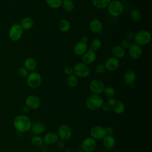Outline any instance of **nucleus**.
<instances>
[{
	"mask_svg": "<svg viewBox=\"0 0 152 152\" xmlns=\"http://www.w3.org/2000/svg\"><path fill=\"white\" fill-rule=\"evenodd\" d=\"M30 119L23 115H20L15 118L13 124L15 129L20 132H26L29 131L31 126Z\"/></svg>",
	"mask_w": 152,
	"mask_h": 152,
	"instance_id": "f257e3e1",
	"label": "nucleus"
},
{
	"mask_svg": "<svg viewBox=\"0 0 152 152\" xmlns=\"http://www.w3.org/2000/svg\"><path fill=\"white\" fill-rule=\"evenodd\" d=\"M103 103V99L100 94H92L87 98L86 106L90 110H96L102 107Z\"/></svg>",
	"mask_w": 152,
	"mask_h": 152,
	"instance_id": "f03ea898",
	"label": "nucleus"
},
{
	"mask_svg": "<svg viewBox=\"0 0 152 152\" xmlns=\"http://www.w3.org/2000/svg\"><path fill=\"white\" fill-rule=\"evenodd\" d=\"M134 41L135 43L141 46L148 45L151 40V34L147 30H140L135 34Z\"/></svg>",
	"mask_w": 152,
	"mask_h": 152,
	"instance_id": "7ed1b4c3",
	"label": "nucleus"
},
{
	"mask_svg": "<svg viewBox=\"0 0 152 152\" xmlns=\"http://www.w3.org/2000/svg\"><path fill=\"white\" fill-rule=\"evenodd\" d=\"M107 8L109 14L115 17L121 15L124 11V5L118 0L110 1Z\"/></svg>",
	"mask_w": 152,
	"mask_h": 152,
	"instance_id": "20e7f679",
	"label": "nucleus"
},
{
	"mask_svg": "<svg viewBox=\"0 0 152 152\" xmlns=\"http://www.w3.org/2000/svg\"><path fill=\"white\" fill-rule=\"evenodd\" d=\"M73 74L77 77L86 78L90 75V69L87 65L78 62L73 66Z\"/></svg>",
	"mask_w": 152,
	"mask_h": 152,
	"instance_id": "39448f33",
	"label": "nucleus"
},
{
	"mask_svg": "<svg viewBox=\"0 0 152 152\" xmlns=\"http://www.w3.org/2000/svg\"><path fill=\"white\" fill-rule=\"evenodd\" d=\"M27 84L31 88L39 87L42 83V77L37 72H31L27 77Z\"/></svg>",
	"mask_w": 152,
	"mask_h": 152,
	"instance_id": "423d86ee",
	"label": "nucleus"
},
{
	"mask_svg": "<svg viewBox=\"0 0 152 152\" xmlns=\"http://www.w3.org/2000/svg\"><path fill=\"white\" fill-rule=\"evenodd\" d=\"M23 33V29L19 24H14L12 25L8 31V36L11 40L17 42L19 40Z\"/></svg>",
	"mask_w": 152,
	"mask_h": 152,
	"instance_id": "0eeeda50",
	"label": "nucleus"
},
{
	"mask_svg": "<svg viewBox=\"0 0 152 152\" xmlns=\"http://www.w3.org/2000/svg\"><path fill=\"white\" fill-rule=\"evenodd\" d=\"M57 135L60 140L67 141L71 138L72 129L68 125L62 124L58 128Z\"/></svg>",
	"mask_w": 152,
	"mask_h": 152,
	"instance_id": "6e6552de",
	"label": "nucleus"
},
{
	"mask_svg": "<svg viewBox=\"0 0 152 152\" xmlns=\"http://www.w3.org/2000/svg\"><path fill=\"white\" fill-rule=\"evenodd\" d=\"M96 141L91 137L84 138L81 144V150L83 152H93L96 148Z\"/></svg>",
	"mask_w": 152,
	"mask_h": 152,
	"instance_id": "1a4fd4ad",
	"label": "nucleus"
},
{
	"mask_svg": "<svg viewBox=\"0 0 152 152\" xmlns=\"http://www.w3.org/2000/svg\"><path fill=\"white\" fill-rule=\"evenodd\" d=\"M104 83L99 79H94L91 80L89 84V88L93 94H100L103 92L104 88Z\"/></svg>",
	"mask_w": 152,
	"mask_h": 152,
	"instance_id": "9d476101",
	"label": "nucleus"
},
{
	"mask_svg": "<svg viewBox=\"0 0 152 152\" xmlns=\"http://www.w3.org/2000/svg\"><path fill=\"white\" fill-rule=\"evenodd\" d=\"M90 134L91 137L95 140H102L106 135L104 128L99 125H96L92 127L90 129Z\"/></svg>",
	"mask_w": 152,
	"mask_h": 152,
	"instance_id": "9b49d317",
	"label": "nucleus"
},
{
	"mask_svg": "<svg viewBox=\"0 0 152 152\" xmlns=\"http://www.w3.org/2000/svg\"><path fill=\"white\" fill-rule=\"evenodd\" d=\"M25 104L30 109H37L41 105V101L39 97L34 94H30L27 97Z\"/></svg>",
	"mask_w": 152,
	"mask_h": 152,
	"instance_id": "f8f14e48",
	"label": "nucleus"
},
{
	"mask_svg": "<svg viewBox=\"0 0 152 152\" xmlns=\"http://www.w3.org/2000/svg\"><path fill=\"white\" fill-rule=\"evenodd\" d=\"M128 53L129 56L133 59H138L142 54V50L141 46L136 44H131L128 48Z\"/></svg>",
	"mask_w": 152,
	"mask_h": 152,
	"instance_id": "ddd939ff",
	"label": "nucleus"
},
{
	"mask_svg": "<svg viewBox=\"0 0 152 152\" xmlns=\"http://www.w3.org/2000/svg\"><path fill=\"white\" fill-rule=\"evenodd\" d=\"M106 69L109 71H115L119 66V61L118 59L112 56L107 58L104 63Z\"/></svg>",
	"mask_w": 152,
	"mask_h": 152,
	"instance_id": "4468645a",
	"label": "nucleus"
},
{
	"mask_svg": "<svg viewBox=\"0 0 152 152\" xmlns=\"http://www.w3.org/2000/svg\"><path fill=\"white\" fill-rule=\"evenodd\" d=\"M96 59V54L94 51L90 49L82 55L83 63L86 65L93 64Z\"/></svg>",
	"mask_w": 152,
	"mask_h": 152,
	"instance_id": "2eb2a0df",
	"label": "nucleus"
},
{
	"mask_svg": "<svg viewBox=\"0 0 152 152\" xmlns=\"http://www.w3.org/2000/svg\"><path fill=\"white\" fill-rule=\"evenodd\" d=\"M43 140L45 144L49 145L55 144L59 140V137L57 135V133L54 132H49L44 135Z\"/></svg>",
	"mask_w": 152,
	"mask_h": 152,
	"instance_id": "dca6fc26",
	"label": "nucleus"
},
{
	"mask_svg": "<svg viewBox=\"0 0 152 152\" xmlns=\"http://www.w3.org/2000/svg\"><path fill=\"white\" fill-rule=\"evenodd\" d=\"M88 50V46L87 43L79 42L77 43L73 48L74 53L77 56H82Z\"/></svg>",
	"mask_w": 152,
	"mask_h": 152,
	"instance_id": "f3484780",
	"label": "nucleus"
},
{
	"mask_svg": "<svg viewBox=\"0 0 152 152\" xmlns=\"http://www.w3.org/2000/svg\"><path fill=\"white\" fill-rule=\"evenodd\" d=\"M89 28L90 31L95 34L100 33L103 28V25L102 22L96 18L91 20L89 24Z\"/></svg>",
	"mask_w": 152,
	"mask_h": 152,
	"instance_id": "a211bd4d",
	"label": "nucleus"
},
{
	"mask_svg": "<svg viewBox=\"0 0 152 152\" xmlns=\"http://www.w3.org/2000/svg\"><path fill=\"white\" fill-rule=\"evenodd\" d=\"M32 132L36 135H39L44 132L45 131V126L41 121H36L31 124V128Z\"/></svg>",
	"mask_w": 152,
	"mask_h": 152,
	"instance_id": "6ab92c4d",
	"label": "nucleus"
},
{
	"mask_svg": "<svg viewBox=\"0 0 152 152\" xmlns=\"http://www.w3.org/2000/svg\"><path fill=\"white\" fill-rule=\"evenodd\" d=\"M102 140H103V145L105 148L110 150L114 147L115 145L116 140L115 137L113 135H106Z\"/></svg>",
	"mask_w": 152,
	"mask_h": 152,
	"instance_id": "aec40b11",
	"label": "nucleus"
},
{
	"mask_svg": "<svg viewBox=\"0 0 152 152\" xmlns=\"http://www.w3.org/2000/svg\"><path fill=\"white\" fill-rule=\"evenodd\" d=\"M111 52L112 55H113V57L118 59L123 58L125 55V49L120 45L113 46L111 49Z\"/></svg>",
	"mask_w": 152,
	"mask_h": 152,
	"instance_id": "412c9836",
	"label": "nucleus"
},
{
	"mask_svg": "<svg viewBox=\"0 0 152 152\" xmlns=\"http://www.w3.org/2000/svg\"><path fill=\"white\" fill-rule=\"evenodd\" d=\"M136 79V75L132 70L126 71L124 75V81L128 85L132 84Z\"/></svg>",
	"mask_w": 152,
	"mask_h": 152,
	"instance_id": "4be33fe9",
	"label": "nucleus"
},
{
	"mask_svg": "<svg viewBox=\"0 0 152 152\" xmlns=\"http://www.w3.org/2000/svg\"><path fill=\"white\" fill-rule=\"evenodd\" d=\"M58 27L59 30L62 33H67L71 28V24L66 19H61L58 21Z\"/></svg>",
	"mask_w": 152,
	"mask_h": 152,
	"instance_id": "5701e85b",
	"label": "nucleus"
},
{
	"mask_svg": "<svg viewBox=\"0 0 152 152\" xmlns=\"http://www.w3.org/2000/svg\"><path fill=\"white\" fill-rule=\"evenodd\" d=\"M37 66V62L33 58H27L24 61V67L28 71H34Z\"/></svg>",
	"mask_w": 152,
	"mask_h": 152,
	"instance_id": "b1692460",
	"label": "nucleus"
},
{
	"mask_svg": "<svg viewBox=\"0 0 152 152\" xmlns=\"http://www.w3.org/2000/svg\"><path fill=\"white\" fill-rule=\"evenodd\" d=\"M20 25L23 30H29L33 27L34 21L31 17H26L21 20Z\"/></svg>",
	"mask_w": 152,
	"mask_h": 152,
	"instance_id": "393cba45",
	"label": "nucleus"
},
{
	"mask_svg": "<svg viewBox=\"0 0 152 152\" xmlns=\"http://www.w3.org/2000/svg\"><path fill=\"white\" fill-rule=\"evenodd\" d=\"M112 110L116 114H121L125 110V105L121 101L116 100L115 104L112 106Z\"/></svg>",
	"mask_w": 152,
	"mask_h": 152,
	"instance_id": "a878e982",
	"label": "nucleus"
},
{
	"mask_svg": "<svg viewBox=\"0 0 152 152\" xmlns=\"http://www.w3.org/2000/svg\"><path fill=\"white\" fill-rule=\"evenodd\" d=\"M93 5L98 9L107 8L111 0H91Z\"/></svg>",
	"mask_w": 152,
	"mask_h": 152,
	"instance_id": "bb28decb",
	"label": "nucleus"
},
{
	"mask_svg": "<svg viewBox=\"0 0 152 152\" xmlns=\"http://www.w3.org/2000/svg\"><path fill=\"white\" fill-rule=\"evenodd\" d=\"M64 11L69 12L73 11L74 8V3L72 0H63L62 6Z\"/></svg>",
	"mask_w": 152,
	"mask_h": 152,
	"instance_id": "cd10ccee",
	"label": "nucleus"
},
{
	"mask_svg": "<svg viewBox=\"0 0 152 152\" xmlns=\"http://www.w3.org/2000/svg\"><path fill=\"white\" fill-rule=\"evenodd\" d=\"M78 81L77 77L74 74L68 75L66 78V84L69 87H75L78 84Z\"/></svg>",
	"mask_w": 152,
	"mask_h": 152,
	"instance_id": "c85d7f7f",
	"label": "nucleus"
},
{
	"mask_svg": "<svg viewBox=\"0 0 152 152\" xmlns=\"http://www.w3.org/2000/svg\"><path fill=\"white\" fill-rule=\"evenodd\" d=\"M47 5L52 9H58L62 6L63 0H45Z\"/></svg>",
	"mask_w": 152,
	"mask_h": 152,
	"instance_id": "c756f323",
	"label": "nucleus"
},
{
	"mask_svg": "<svg viewBox=\"0 0 152 152\" xmlns=\"http://www.w3.org/2000/svg\"><path fill=\"white\" fill-rule=\"evenodd\" d=\"M31 143L33 146L36 147H40L44 142L43 138L40 136L36 135L31 138Z\"/></svg>",
	"mask_w": 152,
	"mask_h": 152,
	"instance_id": "7c9ffc66",
	"label": "nucleus"
},
{
	"mask_svg": "<svg viewBox=\"0 0 152 152\" xmlns=\"http://www.w3.org/2000/svg\"><path fill=\"white\" fill-rule=\"evenodd\" d=\"M131 18L135 22H139L141 19V12L138 9H133L131 10L130 13Z\"/></svg>",
	"mask_w": 152,
	"mask_h": 152,
	"instance_id": "2f4dec72",
	"label": "nucleus"
},
{
	"mask_svg": "<svg viewBox=\"0 0 152 152\" xmlns=\"http://www.w3.org/2000/svg\"><path fill=\"white\" fill-rule=\"evenodd\" d=\"M101 46H102V42L98 38H94L91 42V44H90L91 49L94 52L98 50L100 48Z\"/></svg>",
	"mask_w": 152,
	"mask_h": 152,
	"instance_id": "473e14b6",
	"label": "nucleus"
},
{
	"mask_svg": "<svg viewBox=\"0 0 152 152\" xmlns=\"http://www.w3.org/2000/svg\"><path fill=\"white\" fill-rule=\"evenodd\" d=\"M103 93L107 97H113L115 94V90L112 87L108 86L104 87Z\"/></svg>",
	"mask_w": 152,
	"mask_h": 152,
	"instance_id": "72a5a7b5",
	"label": "nucleus"
},
{
	"mask_svg": "<svg viewBox=\"0 0 152 152\" xmlns=\"http://www.w3.org/2000/svg\"><path fill=\"white\" fill-rule=\"evenodd\" d=\"M17 74L21 78H25L28 75V71L24 67H20L17 70Z\"/></svg>",
	"mask_w": 152,
	"mask_h": 152,
	"instance_id": "f704fd0d",
	"label": "nucleus"
},
{
	"mask_svg": "<svg viewBox=\"0 0 152 152\" xmlns=\"http://www.w3.org/2000/svg\"><path fill=\"white\" fill-rule=\"evenodd\" d=\"M106 68L104 66V64H99L98 65L96 66V68H95V72L96 74H99V75H102L103 74H104L106 71Z\"/></svg>",
	"mask_w": 152,
	"mask_h": 152,
	"instance_id": "c9c22d12",
	"label": "nucleus"
},
{
	"mask_svg": "<svg viewBox=\"0 0 152 152\" xmlns=\"http://www.w3.org/2000/svg\"><path fill=\"white\" fill-rule=\"evenodd\" d=\"M131 45V42L129 40H128V39H122L121 41V43H120V46L123 48L124 49H128L129 48V47Z\"/></svg>",
	"mask_w": 152,
	"mask_h": 152,
	"instance_id": "e433bc0d",
	"label": "nucleus"
},
{
	"mask_svg": "<svg viewBox=\"0 0 152 152\" xmlns=\"http://www.w3.org/2000/svg\"><path fill=\"white\" fill-rule=\"evenodd\" d=\"M64 72L68 76L73 74V67L71 66H66L64 69Z\"/></svg>",
	"mask_w": 152,
	"mask_h": 152,
	"instance_id": "4c0bfd02",
	"label": "nucleus"
},
{
	"mask_svg": "<svg viewBox=\"0 0 152 152\" xmlns=\"http://www.w3.org/2000/svg\"><path fill=\"white\" fill-rule=\"evenodd\" d=\"M101 107L102 108L103 111L106 112H108L112 110V106L110 104H109L107 102H105V103L104 102Z\"/></svg>",
	"mask_w": 152,
	"mask_h": 152,
	"instance_id": "58836bf2",
	"label": "nucleus"
},
{
	"mask_svg": "<svg viewBox=\"0 0 152 152\" xmlns=\"http://www.w3.org/2000/svg\"><path fill=\"white\" fill-rule=\"evenodd\" d=\"M56 147L58 150H62L65 147V141L59 140L56 143Z\"/></svg>",
	"mask_w": 152,
	"mask_h": 152,
	"instance_id": "ea45409f",
	"label": "nucleus"
},
{
	"mask_svg": "<svg viewBox=\"0 0 152 152\" xmlns=\"http://www.w3.org/2000/svg\"><path fill=\"white\" fill-rule=\"evenodd\" d=\"M105 129V132H106V134L107 135H112V134H113L114 130L113 128L111 126H107L106 128H104Z\"/></svg>",
	"mask_w": 152,
	"mask_h": 152,
	"instance_id": "a19ab883",
	"label": "nucleus"
},
{
	"mask_svg": "<svg viewBox=\"0 0 152 152\" xmlns=\"http://www.w3.org/2000/svg\"><path fill=\"white\" fill-rule=\"evenodd\" d=\"M126 39H128V40H132L134 39V36H135V34L133 33V32H131V31H129L128 33H127L126 35Z\"/></svg>",
	"mask_w": 152,
	"mask_h": 152,
	"instance_id": "79ce46f5",
	"label": "nucleus"
},
{
	"mask_svg": "<svg viewBox=\"0 0 152 152\" xmlns=\"http://www.w3.org/2000/svg\"><path fill=\"white\" fill-rule=\"evenodd\" d=\"M115 102H116V100H115L113 97H108V99H107L106 102H107L109 104H110L111 106H112L115 104Z\"/></svg>",
	"mask_w": 152,
	"mask_h": 152,
	"instance_id": "37998d69",
	"label": "nucleus"
},
{
	"mask_svg": "<svg viewBox=\"0 0 152 152\" xmlns=\"http://www.w3.org/2000/svg\"><path fill=\"white\" fill-rule=\"evenodd\" d=\"M40 147V150L42 152H46L48 150V145L45 143H43Z\"/></svg>",
	"mask_w": 152,
	"mask_h": 152,
	"instance_id": "c03bdc74",
	"label": "nucleus"
},
{
	"mask_svg": "<svg viewBox=\"0 0 152 152\" xmlns=\"http://www.w3.org/2000/svg\"><path fill=\"white\" fill-rule=\"evenodd\" d=\"M88 40V36H83L82 38H81V42H83L87 43Z\"/></svg>",
	"mask_w": 152,
	"mask_h": 152,
	"instance_id": "a18cd8bd",
	"label": "nucleus"
},
{
	"mask_svg": "<svg viewBox=\"0 0 152 152\" xmlns=\"http://www.w3.org/2000/svg\"><path fill=\"white\" fill-rule=\"evenodd\" d=\"M30 109L28 106H27L26 105H25V106L23 107V112H25V113L28 112L29 110H30Z\"/></svg>",
	"mask_w": 152,
	"mask_h": 152,
	"instance_id": "49530a36",
	"label": "nucleus"
},
{
	"mask_svg": "<svg viewBox=\"0 0 152 152\" xmlns=\"http://www.w3.org/2000/svg\"><path fill=\"white\" fill-rule=\"evenodd\" d=\"M76 152H83L82 150H78L77 151H76Z\"/></svg>",
	"mask_w": 152,
	"mask_h": 152,
	"instance_id": "de8ad7c7",
	"label": "nucleus"
},
{
	"mask_svg": "<svg viewBox=\"0 0 152 152\" xmlns=\"http://www.w3.org/2000/svg\"><path fill=\"white\" fill-rule=\"evenodd\" d=\"M64 152H68V151H64Z\"/></svg>",
	"mask_w": 152,
	"mask_h": 152,
	"instance_id": "09e8293b",
	"label": "nucleus"
},
{
	"mask_svg": "<svg viewBox=\"0 0 152 152\" xmlns=\"http://www.w3.org/2000/svg\"><path fill=\"white\" fill-rule=\"evenodd\" d=\"M24 152H27V151H24Z\"/></svg>",
	"mask_w": 152,
	"mask_h": 152,
	"instance_id": "8fccbe9b",
	"label": "nucleus"
}]
</instances>
